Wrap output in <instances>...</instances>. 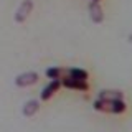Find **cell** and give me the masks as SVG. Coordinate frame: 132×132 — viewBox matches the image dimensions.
I'll use <instances>...</instances> for the list:
<instances>
[{
    "instance_id": "obj_1",
    "label": "cell",
    "mask_w": 132,
    "mask_h": 132,
    "mask_svg": "<svg viewBox=\"0 0 132 132\" xmlns=\"http://www.w3.org/2000/svg\"><path fill=\"white\" fill-rule=\"evenodd\" d=\"M93 107L96 111H99V112H107V114H122L127 109L124 99H119V101H106V99H99V97L93 102Z\"/></svg>"
},
{
    "instance_id": "obj_2",
    "label": "cell",
    "mask_w": 132,
    "mask_h": 132,
    "mask_svg": "<svg viewBox=\"0 0 132 132\" xmlns=\"http://www.w3.org/2000/svg\"><path fill=\"white\" fill-rule=\"evenodd\" d=\"M33 12V0H23L20 3V7L15 12V22L16 23H23L25 20L30 16V13Z\"/></svg>"
},
{
    "instance_id": "obj_3",
    "label": "cell",
    "mask_w": 132,
    "mask_h": 132,
    "mask_svg": "<svg viewBox=\"0 0 132 132\" xmlns=\"http://www.w3.org/2000/svg\"><path fill=\"white\" fill-rule=\"evenodd\" d=\"M38 73L35 71H27V73H22L15 78V84L18 88H27V86H33L38 82Z\"/></svg>"
},
{
    "instance_id": "obj_4",
    "label": "cell",
    "mask_w": 132,
    "mask_h": 132,
    "mask_svg": "<svg viewBox=\"0 0 132 132\" xmlns=\"http://www.w3.org/2000/svg\"><path fill=\"white\" fill-rule=\"evenodd\" d=\"M61 86H64L66 89H73V91H81V93H86L89 91V84L88 81H78V79H73V78L66 76L61 79Z\"/></svg>"
},
{
    "instance_id": "obj_5",
    "label": "cell",
    "mask_w": 132,
    "mask_h": 132,
    "mask_svg": "<svg viewBox=\"0 0 132 132\" xmlns=\"http://www.w3.org/2000/svg\"><path fill=\"white\" fill-rule=\"evenodd\" d=\"M60 86H61V81L60 79H51L48 82L46 86L43 88V91H41V101H50L55 94L58 93V89H60Z\"/></svg>"
},
{
    "instance_id": "obj_6",
    "label": "cell",
    "mask_w": 132,
    "mask_h": 132,
    "mask_svg": "<svg viewBox=\"0 0 132 132\" xmlns=\"http://www.w3.org/2000/svg\"><path fill=\"white\" fill-rule=\"evenodd\" d=\"M88 8H89V16H91V20H93L94 23H102L104 22V10H102V7H101L99 2H93V0H91Z\"/></svg>"
},
{
    "instance_id": "obj_7",
    "label": "cell",
    "mask_w": 132,
    "mask_h": 132,
    "mask_svg": "<svg viewBox=\"0 0 132 132\" xmlns=\"http://www.w3.org/2000/svg\"><path fill=\"white\" fill-rule=\"evenodd\" d=\"M97 97L106 99V101H119V99H124V93L117 89H102Z\"/></svg>"
},
{
    "instance_id": "obj_8",
    "label": "cell",
    "mask_w": 132,
    "mask_h": 132,
    "mask_svg": "<svg viewBox=\"0 0 132 132\" xmlns=\"http://www.w3.org/2000/svg\"><path fill=\"white\" fill-rule=\"evenodd\" d=\"M40 109V101H36V99H30V101H27L23 104V109L22 112L25 117H31V116H35L36 112H38Z\"/></svg>"
},
{
    "instance_id": "obj_9",
    "label": "cell",
    "mask_w": 132,
    "mask_h": 132,
    "mask_svg": "<svg viewBox=\"0 0 132 132\" xmlns=\"http://www.w3.org/2000/svg\"><path fill=\"white\" fill-rule=\"evenodd\" d=\"M66 74H68V71H66L64 68H61V66H51V68L46 69V76L50 78V79H63V78H66Z\"/></svg>"
},
{
    "instance_id": "obj_10",
    "label": "cell",
    "mask_w": 132,
    "mask_h": 132,
    "mask_svg": "<svg viewBox=\"0 0 132 132\" xmlns=\"http://www.w3.org/2000/svg\"><path fill=\"white\" fill-rule=\"evenodd\" d=\"M66 76L73 78V79H78V81H88L89 79V73L82 68H71L68 69V74Z\"/></svg>"
},
{
    "instance_id": "obj_11",
    "label": "cell",
    "mask_w": 132,
    "mask_h": 132,
    "mask_svg": "<svg viewBox=\"0 0 132 132\" xmlns=\"http://www.w3.org/2000/svg\"><path fill=\"white\" fill-rule=\"evenodd\" d=\"M93 2H99V0H93Z\"/></svg>"
}]
</instances>
